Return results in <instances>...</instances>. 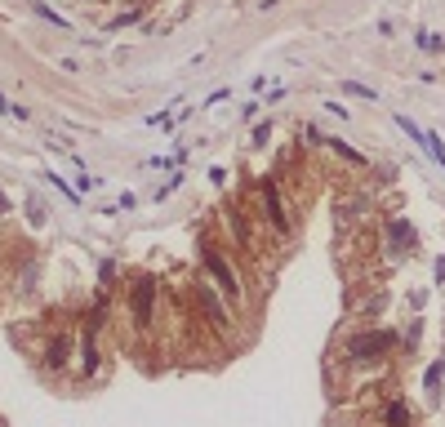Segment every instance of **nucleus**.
<instances>
[{"label":"nucleus","mask_w":445,"mask_h":427,"mask_svg":"<svg viewBox=\"0 0 445 427\" xmlns=\"http://www.w3.org/2000/svg\"><path fill=\"white\" fill-rule=\"evenodd\" d=\"M219 227H223L227 241H232V250L241 254L245 267H254V272L268 267L263 250H268L272 236L263 232V223L254 218V210H250V201H245V196H227V201L219 205Z\"/></svg>","instance_id":"nucleus-4"},{"label":"nucleus","mask_w":445,"mask_h":427,"mask_svg":"<svg viewBox=\"0 0 445 427\" xmlns=\"http://www.w3.org/2000/svg\"><path fill=\"white\" fill-rule=\"evenodd\" d=\"M268 142H272V120H263V125H254L250 147H268Z\"/></svg>","instance_id":"nucleus-20"},{"label":"nucleus","mask_w":445,"mask_h":427,"mask_svg":"<svg viewBox=\"0 0 445 427\" xmlns=\"http://www.w3.org/2000/svg\"><path fill=\"white\" fill-rule=\"evenodd\" d=\"M325 111H329V116H338V120H347V116H352V111H347L338 98H334V102H325Z\"/></svg>","instance_id":"nucleus-23"},{"label":"nucleus","mask_w":445,"mask_h":427,"mask_svg":"<svg viewBox=\"0 0 445 427\" xmlns=\"http://www.w3.org/2000/svg\"><path fill=\"white\" fill-rule=\"evenodd\" d=\"M325 147L334 151L338 160H347V165H352V169H370V156H365V151H356V147H352V142H347V138H338V134H334V138H325Z\"/></svg>","instance_id":"nucleus-11"},{"label":"nucleus","mask_w":445,"mask_h":427,"mask_svg":"<svg viewBox=\"0 0 445 427\" xmlns=\"http://www.w3.org/2000/svg\"><path fill=\"white\" fill-rule=\"evenodd\" d=\"M245 196H250V210H254V218L263 223V232H268L272 241L276 245H294L299 214H294V205H290L285 187H281V174H259Z\"/></svg>","instance_id":"nucleus-3"},{"label":"nucleus","mask_w":445,"mask_h":427,"mask_svg":"<svg viewBox=\"0 0 445 427\" xmlns=\"http://www.w3.org/2000/svg\"><path fill=\"white\" fill-rule=\"evenodd\" d=\"M98 374H102L98 334H94V329H80V338H76V378H80V383H94Z\"/></svg>","instance_id":"nucleus-8"},{"label":"nucleus","mask_w":445,"mask_h":427,"mask_svg":"<svg viewBox=\"0 0 445 427\" xmlns=\"http://www.w3.org/2000/svg\"><path fill=\"white\" fill-rule=\"evenodd\" d=\"M9 210V201H5V192H0V214H5Z\"/></svg>","instance_id":"nucleus-27"},{"label":"nucleus","mask_w":445,"mask_h":427,"mask_svg":"<svg viewBox=\"0 0 445 427\" xmlns=\"http://www.w3.org/2000/svg\"><path fill=\"white\" fill-rule=\"evenodd\" d=\"M45 178H50V183H54V187H58V192H63V196H67V201H72V205H76V201H80V192H76V187H67V178H58V174H45Z\"/></svg>","instance_id":"nucleus-21"},{"label":"nucleus","mask_w":445,"mask_h":427,"mask_svg":"<svg viewBox=\"0 0 445 427\" xmlns=\"http://www.w3.org/2000/svg\"><path fill=\"white\" fill-rule=\"evenodd\" d=\"M196 263H201V276L223 294L232 311L254 307V289H250V276H245V263L232 250V241L223 236L219 218H205L201 232H196Z\"/></svg>","instance_id":"nucleus-1"},{"label":"nucleus","mask_w":445,"mask_h":427,"mask_svg":"<svg viewBox=\"0 0 445 427\" xmlns=\"http://www.w3.org/2000/svg\"><path fill=\"white\" fill-rule=\"evenodd\" d=\"M45 369H50L54 378L58 374H67V365H72V356H76V338H72V329H58V334L45 343Z\"/></svg>","instance_id":"nucleus-9"},{"label":"nucleus","mask_w":445,"mask_h":427,"mask_svg":"<svg viewBox=\"0 0 445 427\" xmlns=\"http://www.w3.org/2000/svg\"><path fill=\"white\" fill-rule=\"evenodd\" d=\"M9 111H14V107H9V102H5V94H0V116H9Z\"/></svg>","instance_id":"nucleus-26"},{"label":"nucleus","mask_w":445,"mask_h":427,"mask_svg":"<svg viewBox=\"0 0 445 427\" xmlns=\"http://www.w3.org/2000/svg\"><path fill=\"white\" fill-rule=\"evenodd\" d=\"M27 5H32V14H41L45 23H54V27H58V32H72V23H67V18L58 14V9H50V5H45V0H27Z\"/></svg>","instance_id":"nucleus-14"},{"label":"nucleus","mask_w":445,"mask_h":427,"mask_svg":"<svg viewBox=\"0 0 445 427\" xmlns=\"http://www.w3.org/2000/svg\"><path fill=\"white\" fill-rule=\"evenodd\" d=\"M116 276H120L116 259H102V267H98V289H102V294H111V289H116Z\"/></svg>","instance_id":"nucleus-16"},{"label":"nucleus","mask_w":445,"mask_h":427,"mask_svg":"<svg viewBox=\"0 0 445 427\" xmlns=\"http://www.w3.org/2000/svg\"><path fill=\"white\" fill-rule=\"evenodd\" d=\"M432 281H437V285H445V254H441L437 263H432Z\"/></svg>","instance_id":"nucleus-24"},{"label":"nucleus","mask_w":445,"mask_h":427,"mask_svg":"<svg viewBox=\"0 0 445 427\" xmlns=\"http://www.w3.org/2000/svg\"><path fill=\"white\" fill-rule=\"evenodd\" d=\"M210 183H219V187L227 183V169H223V165H214V169H210Z\"/></svg>","instance_id":"nucleus-25"},{"label":"nucleus","mask_w":445,"mask_h":427,"mask_svg":"<svg viewBox=\"0 0 445 427\" xmlns=\"http://www.w3.org/2000/svg\"><path fill=\"white\" fill-rule=\"evenodd\" d=\"M183 183H187V169H169V183H160V187H156V201H169V196H174Z\"/></svg>","instance_id":"nucleus-17"},{"label":"nucleus","mask_w":445,"mask_h":427,"mask_svg":"<svg viewBox=\"0 0 445 427\" xmlns=\"http://www.w3.org/2000/svg\"><path fill=\"white\" fill-rule=\"evenodd\" d=\"M374 427H419L414 405L405 401V396H387V401L378 405V414H374Z\"/></svg>","instance_id":"nucleus-10"},{"label":"nucleus","mask_w":445,"mask_h":427,"mask_svg":"<svg viewBox=\"0 0 445 427\" xmlns=\"http://www.w3.org/2000/svg\"><path fill=\"white\" fill-rule=\"evenodd\" d=\"M414 45H419L423 54H445V41L437 32H419V36H414Z\"/></svg>","instance_id":"nucleus-19"},{"label":"nucleus","mask_w":445,"mask_h":427,"mask_svg":"<svg viewBox=\"0 0 445 427\" xmlns=\"http://www.w3.org/2000/svg\"><path fill=\"white\" fill-rule=\"evenodd\" d=\"M378 245L387 250V259L392 263H401V259H414L419 254V232L410 227V218H383L378 223Z\"/></svg>","instance_id":"nucleus-7"},{"label":"nucleus","mask_w":445,"mask_h":427,"mask_svg":"<svg viewBox=\"0 0 445 427\" xmlns=\"http://www.w3.org/2000/svg\"><path fill=\"white\" fill-rule=\"evenodd\" d=\"M160 281L156 272H134L125 285V320L134 338H151L160 329Z\"/></svg>","instance_id":"nucleus-6"},{"label":"nucleus","mask_w":445,"mask_h":427,"mask_svg":"<svg viewBox=\"0 0 445 427\" xmlns=\"http://www.w3.org/2000/svg\"><path fill=\"white\" fill-rule=\"evenodd\" d=\"M396 356H401V334L392 325H347L329 343V365L338 360L343 374L352 369L361 378H378Z\"/></svg>","instance_id":"nucleus-2"},{"label":"nucleus","mask_w":445,"mask_h":427,"mask_svg":"<svg viewBox=\"0 0 445 427\" xmlns=\"http://www.w3.org/2000/svg\"><path fill=\"white\" fill-rule=\"evenodd\" d=\"M419 343H423V320L414 316V320H410V329L401 334V352H405V356H414V352H419Z\"/></svg>","instance_id":"nucleus-15"},{"label":"nucleus","mask_w":445,"mask_h":427,"mask_svg":"<svg viewBox=\"0 0 445 427\" xmlns=\"http://www.w3.org/2000/svg\"><path fill=\"white\" fill-rule=\"evenodd\" d=\"M94 187H98V178H94L89 169H80V174H76V192H94Z\"/></svg>","instance_id":"nucleus-22"},{"label":"nucleus","mask_w":445,"mask_h":427,"mask_svg":"<svg viewBox=\"0 0 445 427\" xmlns=\"http://www.w3.org/2000/svg\"><path fill=\"white\" fill-rule=\"evenodd\" d=\"M338 89H343L347 98H361V102H374V98H378V94L370 89V85H361V80H343Z\"/></svg>","instance_id":"nucleus-18"},{"label":"nucleus","mask_w":445,"mask_h":427,"mask_svg":"<svg viewBox=\"0 0 445 427\" xmlns=\"http://www.w3.org/2000/svg\"><path fill=\"white\" fill-rule=\"evenodd\" d=\"M441 387H445V356H437L423 374V392H428V405H441Z\"/></svg>","instance_id":"nucleus-12"},{"label":"nucleus","mask_w":445,"mask_h":427,"mask_svg":"<svg viewBox=\"0 0 445 427\" xmlns=\"http://www.w3.org/2000/svg\"><path fill=\"white\" fill-rule=\"evenodd\" d=\"M396 125H401L405 134H410V142H414V147H419L423 156H428V129H419V125H414L410 116H405V111H396Z\"/></svg>","instance_id":"nucleus-13"},{"label":"nucleus","mask_w":445,"mask_h":427,"mask_svg":"<svg viewBox=\"0 0 445 427\" xmlns=\"http://www.w3.org/2000/svg\"><path fill=\"white\" fill-rule=\"evenodd\" d=\"M183 298H187V307H192L196 316H201L205 334H210L219 347L236 343V311L227 307V298H223V294H219L210 281L201 276V272H196V276L183 285Z\"/></svg>","instance_id":"nucleus-5"}]
</instances>
